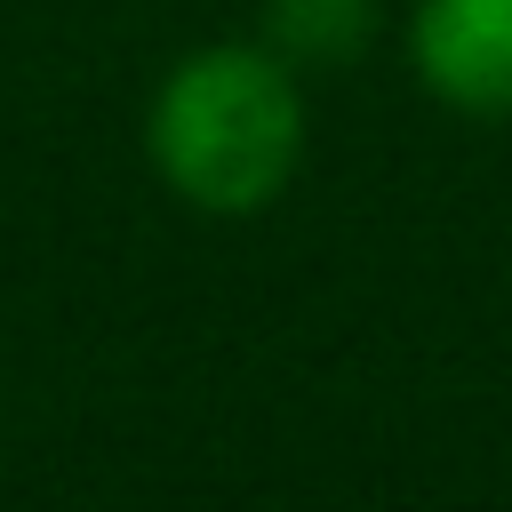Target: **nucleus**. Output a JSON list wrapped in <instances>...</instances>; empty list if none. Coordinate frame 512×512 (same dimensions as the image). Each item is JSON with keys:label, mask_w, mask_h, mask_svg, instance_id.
<instances>
[{"label": "nucleus", "mask_w": 512, "mask_h": 512, "mask_svg": "<svg viewBox=\"0 0 512 512\" xmlns=\"http://www.w3.org/2000/svg\"><path fill=\"white\" fill-rule=\"evenodd\" d=\"M304 144H312L304 72L272 56L256 32L184 48L144 104V160L160 192L184 200L192 216L224 224L264 216L296 184Z\"/></svg>", "instance_id": "f257e3e1"}, {"label": "nucleus", "mask_w": 512, "mask_h": 512, "mask_svg": "<svg viewBox=\"0 0 512 512\" xmlns=\"http://www.w3.org/2000/svg\"><path fill=\"white\" fill-rule=\"evenodd\" d=\"M416 88L456 120H512V0H408Z\"/></svg>", "instance_id": "f03ea898"}, {"label": "nucleus", "mask_w": 512, "mask_h": 512, "mask_svg": "<svg viewBox=\"0 0 512 512\" xmlns=\"http://www.w3.org/2000/svg\"><path fill=\"white\" fill-rule=\"evenodd\" d=\"M384 32V0H256V40L296 72H344Z\"/></svg>", "instance_id": "7ed1b4c3"}]
</instances>
